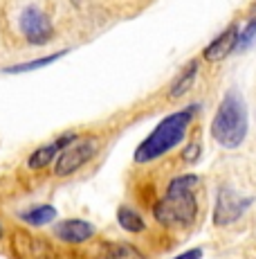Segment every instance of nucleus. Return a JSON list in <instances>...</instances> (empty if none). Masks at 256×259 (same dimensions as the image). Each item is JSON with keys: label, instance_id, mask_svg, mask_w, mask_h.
<instances>
[{"label": "nucleus", "instance_id": "8", "mask_svg": "<svg viewBox=\"0 0 256 259\" xmlns=\"http://www.w3.org/2000/svg\"><path fill=\"white\" fill-rule=\"evenodd\" d=\"M95 226L88 221H83V219H66V221L56 223L54 226V235H56L61 241L66 243H86L90 241L92 237H95Z\"/></svg>", "mask_w": 256, "mask_h": 259}, {"label": "nucleus", "instance_id": "12", "mask_svg": "<svg viewBox=\"0 0 256 259\" xmlns=\"http://www.w3.org/2000/svg\"><path fill=\"white\" fill-rule=\"evenodd\" d=\"M117 223H119L121 230L133 232V235L146 230V221L142 219V214L137 212L135 207H128V205H121L119 210H117Z\"/></svg>", "mask_w": 256, "mask_h": 259}, {"label": "nucleus", "instance_id": "14", "mask_svg": "<svg viewBox=\"0 0 256 259\" xmlns=\"http://www.w3.org/2000/svg\"><path fill=\"white\" fill-rule=\"evenodd\" d=\"M196 74H198V61H191L189 66L182 70V74L178 79H175V83L171 86V97L173 99H178V97H182L184 93H189V88L194 86V81H196Z\"/></svg>", "mask_w": 256, "mask_h": 259}, {"label": "nucleus", "instance_id": "5", "mask_svg": "<svg viewBox=\"0 0 256 259\" xmlns=\"http://www.w3.org/2000/svg\"><path fill=\"white\" fill-rule=\"evenodd\" d=\"M95 153H97V144L92 138H86V140L77 138L75 142L68 144L56 156V160H54V174L61 178L70 176V174L79 171L83 165H88V162L95 158Z\"/></svg>", "mask_w": 256, "mask_h": 259}, {"label": "nucleus", "instance_id": "3", "mask_svg": "<svg viewBox=\"0 0 256 259\" xmlns=\"http://www.w3.org/2000/svg\"><path fill=\"white\" fill-rule=\"evenodd\" d=\"M247 136V108L236 91H229L211 119V138L225 149L240 147Z\"/></svg>", "mask_w": 256, "mask_h": 259}, {"label": "nucleus", "instance_id": "6", "mask_svg": "<svg viewBox=\"0 0 256 259\" xmlns=\"http://www.w3.org/2000/svg\"><path fill=\"white\" fill-rule=\"evenodd\" d=\"M18 25H21L23 36H25L27 43H32V46H45V43H50L52 36H54V27H52L50 18H47L38 7H34V5H29V7L23 9Z\"/></svg>", "mask_w": 256, "mask_h": 259}, {"label": "nucleus", "instance_id": "9", "mask_svg": "<svg viewBox=\"0 0 256 259\" xmlns=\"http://www.w3.org/2000/svg\"><path fill=\"white\" fill-rule=\"evenodd\" d=\"M238 25H229L227 29H223V32L218 34V36L214 38V41L209 43V46L205 48V59L207 61H211V63H216V61H223L225 57H229L231 52H234V48H236V38H238Z\"/></svg>", "mask_w": 256, "mask_h": 259}, {"label": "nucleus", "instance_id": "18", "mask_svg": "<svg viewBox=\"0 0 256 259\" xmlns=\"http://www.w3.org/2000/svg\"><path fill=\"white\" fill-rule=\"evenodd\" d=\"M5 237V228H3V223H0V239Z\"/></svg>", "mask_w": 256, "mask_h": 259}, {"label": "nucleus", "instance_id": "1", "mask_svg": "<svg viewBox=\"0 0 256 259\" xmlns=\"http://www.w3.org/2000/svg\"><path fill=\"white\" fill-rule=\"evenodd\" d=\"M200 178L196 174L175 176L166 185V192L153 207V217L164 228H189L198 217L196 187Z\"/></svg>", "mask_w": 256, "mask_h": 259}, {"label": "nucleus", "instance_id": "7", "mask_svg": "<svg viewBox=\"0 0 256 259\" xmlns=\"http://www.w3.org/2000/svg\"><path fill=\"white\" fill-rule=\"evenodd\" d=\"M77 133H63V136H58L54 142L50 144H43V147H38L36 151L32 153V156L27 158V167L29 169H45L47 165H52L54 160H56V156L63 151V149L68 147V144H72L77 140Z\"/></svg>", "mask_w": 256, "mask_h": 259}, {"label": "nucleus", "instance_id": "13", "mask_svg": "<svg viewBox=\"0 0 256 259\" xmlns=\"http://www.w3.org/2000/svg\"><path fill=\"white\" fill-rule=\"evenodd\" d=\"M63 54H68V50H61V52H54V54H47V57H41V59H34V61L18 63V66H9V68H5V72H7V74H21V72L38 70V68H45V66H50V63L58 61Z\"/></svg>", "mask_w": 256, "mask_h": 259}, {"label": "nucleus", "instance_id": "11", "mask_svg": "<svg viewBox=\"0 0 256 259\" xmlns=\"http://www.w3.org/2000/svg\"><path fill=\"white\" fill-rule=\"evenodd\" d=\"M18 217L27 223V226H34V228H41V226H47L56 219V207L54 205H34L29 210H23Z\"/></svg>", "mask_w": 256, "mask_h": 259}, {"label": "nucleus", "instance_id": "4", "mask_svg": "<svg viewBox=\"0 0 256 259\" xmlns=\"http://www.w3.org/2000/svg\"><path fill=\"white\" fill-rule=\"evenodd\" d=\"M254 205V196H243L231 187H220L218 196H216V207H214V223L218 228L231 226L236 223L249 207Z\"/></svg>", "mask_w": 256, "mask_h": 259}, {"label": "nucleus", "instance_id": "10", "mask_svg": "<svg viewBox=\"0 0 256 259\" xmlns=\"http://www.w3.org/2000/svg\"><path fill=\"white\" fill-rule=\"evenodd\" d=\"M97 259H146L133 243H103Z\"/></svg>", "mask_w": 256, "mask_h": 259}, {"label": "nucleus", "instance_id": "2", "mask_svg": "<svg viewBox=\"0 0 256 259\" xmlns=\"http://www.w3.org/2000/svg\"><path fill=\"white\" fill-rule=\"evenodd\" d=\"M196 113H198V104L166 115L153 131L149 133V138L135 149L133 160H135L137 165H149V162L160 160V158L166 156L171 149H175L178 144H182L186 138V131H189L191 122H194V117H196Z\"/></svg>", "mask_w": 256, "mask_h": 259}, {"label": "nucleus", "instance_id": "15", "mask_svg": "<svg viewBox=\"0 0 256 259\" xmlns=\"http://www.w3.org/2000/svg\"><path fill=\"white\" fill-rule=\"evenodd\" d=\"M256 43V5L254 9L249 12L247 23L243 25V29H238V38H236V52H243V50L252 48Z\"/></svg>", "mask_w": 256, "mask_h": 259}, {"label": "nucleus", "instance_id": "16", "mask_svg": "<svg viewBox=\"0 0 256 259\" xmlns=\"http://www.w3.org/2000/svg\"><path fill=\"white\" fill-rule=\"evenodd\" d=\"M198 156H200V144L194 142L189 149H184V153H182V160H184V162H194V160H198Z\"/></svg>", "mask_w": 256, "mask_h": 259}, {"label": "nucleus", "instance_id": "17", "mask_svg": "<svg viewBox=\"0 0 256 259\" xmlns=\"http://www.w3.org/2000/svg\"><path fill=\"white\" fill-rule=\"evenodd\" d=\"M173 259H203V250H200V248H191V250L182 252V255L173 257Z\"/></svg>", "mask_w": 256, "mask_h": 259}]
</instances>
